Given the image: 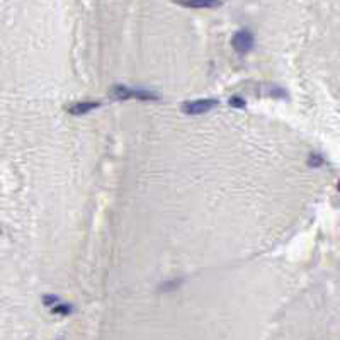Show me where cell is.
Here are the masks:
<instances>
[{
    "label": "cell",
    "instance_id": "6da1fadb",
    "mask_svg": "<svg viewBox=\"0 0 340 340\" xmlns=\"http://www.w3.org/2000/svg\"><path fill=\"white\" fill-rule=\"evenodd\" d=\"M111 95L118 100H128V99H140V100H158L160 95L151 90L145 89H130L125 85H114L111 89Z\"/></svg>",
    "mask_w": 340,
    "mask_h": 340
},
{
    "label": "cell",
    "instance_id": "7a4b0ae2",
    "mask_svg": "<svg viewBox=\"0 0 340 340\" xmlns=\"http://www.w3.org/2000/svg\"><path fill=\"white\" fill-rule=\"evenodd\" d=\"M216 105H218V100L216 99H197V100H192V102L182 104V112L189 114V116H197V114H204L211 111Z\"/></svg>",
    "mask_w": 340,
    "mask_h": 340
},
{
    "label": "cell",
    "instance_id": "3957f363",
    "mask_svg": "<svg viewBox=\"0 0 340 340\" xmlns=\"http://www.w3.org/2000/svg\"><path fill=\"white\" fill-rule=\"evenodd\" d=\"M232 44L240 54H245L254 48V36H252L249 29H240V31H237L235 36H233Z\"/></svg>",
    "mask_w": 340,
    "mask_h": 340
},
{
    "label": "cell",
    "instance_id": "277c9868",
    "mask_svg": "<svg viewBox=\"0 0 340 340\" xmlns=\"http://www.w3.org/2000/svg\"><path fill=\"white\" fill-rule=\"evenodd\" d=\"M176 4L187 9H216L221 6V0H176Z\"/></svg>",
    "mask_w": 340,
    "mask_h": 340
},
{
    "label": "cell",
    "instance_id": "5b68a950",
    "mask_svg": "<svg viewBox=\"0 0 340 340\" xmlns=\"http://www.w3.org/2000/svg\"><path fill=\"white\" fill-rule=\"evenodd\" d=\"M99 105H100L99 102H89V100H85V102H75V104L68 105V112L75 114V116H82V114H87L89 111L97 109Z\"/></svg>",
    "mask_w": 340,
    "mask_h": 340
},
{
    "label": "cell",
    "instance_id": "8992f818",
    "mask_svg": "<svg viewBox=\"0 0 340 340\" xmlns=\"http://www.w3.org/2000/svg\"><path fill=\"white\" fill-rule=\"evenodd\" d=\"M73 308L70 305H63V303H56L53 306V313L54 315H70Z\"/></svg>",
    "mask_w": 340,
    "mask_h": 340
},
{
    "label": "cell",
    "instance_id": "52a82bcc",
    "mask_svg": "<svg viewBox=\"0 0 340 340\" xmlns=\"http://www.w3.org/2000/svg\"><path fill=\"white\" fill-rule=\"evenodd\" d=\"M58 301H60V298H58V296H54V295H46V296H43V303H44L46 306L56 305Z\"/></svg>",
    "mask_w": 340,
    "mask_h": 340
},
{
    "label": "cell",
    "instance_id": "ba28073f",
    "mask_svg": "<svg viewBox=\"0 0 340 340\" xmlns=\"http://www.w3.org/2000/svg\"><path fill=\"white\" fill-rule=\"evenodd\" d=\"M323 158L320 157V155H311L310 157V165L311 167H320V165H323Z\"/></svg>",
    "mask_w": 340,
    "mask_h": 340
},
{
    "label": "cell",
    "instance_id": "9c48e42d",
    "mask_svg": "<svg viewBox=\"0 0 340 340\" xmlns=\"http://www.w3.org/2000/svg\"><path fill=\"white\" fill-rule=\"evenodd\" d=\"M230 104L235 105V107H243V105H245V100H243L242 97H237V95H235V97L230 99Z\"/></svg>",
    "mask_w": 340,
    "mask_h": 340
}]
</instances>
